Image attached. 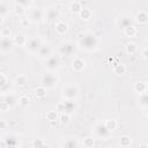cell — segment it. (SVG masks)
<instances>
[{"label":"cell","mask_w":148,"mask_h":148,"mask_svg":"<svg viewBox=\"0 0 148 148\" xmlns=\"http://www.w3.org/2000/svg\"><path fill=\"white\" fill-rule=\"evenodd\" d=\"M98 45V39L92 32H86L80 38V46L87 51L95 50Z\"/></svg>","instance_id":"obj_1"},{"label":"cell","mask_w":148,"mask_h":148,"mask_svg":"<svg viewBox=\"0 0 148 148\" xmlns=\"http://www.w3.org/2000/svg\"><path fill=\"white\" fill-rule=\"evenodd\" d=\"M61 64V57L60 54H51L49 58L45 59V67L49 71H56L60 67Z\"/></svg>","instance_id":"obj_2"},{"label":"cell","mask_w":148,"mask_h":148,"mask_svg":"<svg viewBox=\"0 0 148 148\" xmlns=\"http://www.w3.org/2000/svg\"><path fill=\"white\" fill-rule=\"evenodd\" d=\"M57 83H58V77L52 73H45L42 76V86L45 87L46 89L54 88Z\"/></svg>","instance_id":"obj_3"},{"label":"cell","mask_w":148,"mask_h":148,"mask_svg":"<svg viewBox=\"0 0 148 148\" xmlns=\"http://www.w3.org/2000/svg\"><path fill=\"white\" fill-rule=\"evenodd\" d=\"M24 46L28 50V52H30V53H37V51L42 46V42H40V39L38 37L27 38V42H25V45Z\"/></svg>","instance_id":"obj_4"},{"label":"cell","mask_w":148,"mask_h":148,"mask_svg":"<svg viewBox=\"0 0 148 148\" xmlns=\"http://www.w3.org/2000/svg\"><path fill=\"white\" fill-rule=\"evenodd\" d=\"M62 96L66 99H75L79 96V88L74 84H67L62 89Z\"/></svg>","instance_id":"obj_5"},{"label":"cell","mask_w":148,"mask_h":148,"mask_svg":"<svg viewBox=\"0 0 148 148\" xmlns=\"http://www.w3.org/2000/svg\"><path fill=\"white\" fill-rule=\"evenodd\" d=\"M95 131H96L97 136L101 138V139H103V140H106V139L110 136V134H111V131H109V130L105 127L104 124H98V125L95 127Z\"/></svg>","instance_id":"obj_6"},{"label":"cell","mask_w":148,"mask_h":148,"mask_svg":"<svg viewBox=\"0 0 148 148\" xmlns=\"http://www.w3.org/2000/svg\"><path fill=\"white\" fill-rule=\"evenodd\" d=\"M52 54V49L50 45H44L42 44V46L39 47V50L37 51V56L39 59H46Z\"/></svg>","instance_id":"obj_7"},{"label":"cell","mask_w":148,"mask_h":148,"mask_svg":"<svg viewBox=\"0 0 148 148\" xmlns=\"http://www.w3.org/2000/svg\"><path fill=\"white\" fill-rule=\"evenodd\" d=\"M43 16H44V12H43L40 8H38V7H35V8H32V9L30 10L29 17H30V20L34 21V22L40 21V20L43 18Z\"/></svg>","instance_id":"obj_8"},{"label":"cell","mask_w":148,"mask_h":148,"mask_svg":"<svg viewBox=\"0 0 148 148\" xmlns=\"http://www.w3.org/2000/svg\"><path fill=\"white\" fill-rule=\"evenodd\" d=\"M14 43H13V39L10 38H5V37H1L0 38V50L3 51V52H8L12 50Z\"/></svg>","instance_id":"obj_9"},{"label":"cell","mask_w":148,"mask_h":148,"mask_svg":"<svg viewBox=\"0 0 148 148\" xmlns=\"http://www.w3.org/2000/svg\"><path fill=\"white\" fill-rule=\"evenodd\" d=\"M74 52V45L72 43H65L60 46V54L62 56H71Z\"/></svg>","instance_id":"obj_10"},{"label":"cell","mask_w":148,"mask_h":148,"mask_svg":"<svg viewBox=\"0 0 148 148\" xmlns=\"http://www.w3.org/2000/svg\"><path fill=\"white\" fill-rule=\"evenodd\" d=\"M84 66H86V62H84V60L82 58H79V57L74 58V60L72 62V67H73V69L75 72H81L84 68Z\"/></svg>","instance_id":"obj_11"},{"label":"cell","mask_w":148,"mask_h":148,"mask_svg":"<svg viewBox=\"0 0 148 148\" xmlns=\"http://www.w3.org/2000/svg\"><path fill=\"white\" fill-rule=\"evenodd\" d=\"M54 29H56V32L59 34V35H64L67 29H68V25L67 23H65L64 21H58L56 24H54Z\"/></svg>","instance_id":"obj_12"},{"label":"cell","mask_w":148,"mask_h":148,"mask_svg":"<svg viewBox=\"0 0 148 148\" xmlns=\"http://www.w3.org/2000/svg\"><path fill=\"white\" fill-rule=\"evenodd\" d=\"M118 25L120 27V28H125V27H127V25H130V24H132V21H131V17L128 16V15H121V16H119V18H118Z\"/></svg>","instance_id":"obj_13"},{"label":"cell","mask_w":148,"mask_h":148,"mask_svg":"<svg viewBox=\"0 0 148 148\" xmlns=\"http://www.w3.org/2000/svg\"><path fill=\"white\" fill-rule=\"evenodd\" d=\"M135 21H136L139 24H146L147 21H148V15H147V13L143 12V10H140V12L136 14V16H135Z\"/></svg>","instance_id":"obj_14"},{"label":"cell","mask_w":148,"mask_h":148,"mask_svg":"<svg viewBox=\"0 0 148 148\" xmlns=\"http://www.w3.org/2000/svg\"><path fill=\"white\" fill-rule=\"evenodd\" d=\"M34 94H35V96H36L38 99H42V98H44V97L46 96L47 89H46L45 87H43V86H39V87H37V88L34 90Z\"/></svg>","instance_id":"obj_15"},{"label":"cell","mask_w":148,"mask_h":148,"mask_svg":"<svg viewBox=\"0 0 148 148\" xmlns=\"http://www.w3.org/2000/svg\"><path fill=\"white\" fill-rule=\"evenodd\" d=\"M25 42H27V37L24 35H22V34L16 35L14 37V39H13V43L15 45H18V46H24L25 45Z\"/></svg>","instance_id":"obj_16"},{"label":"cell","mask_w":148,"mask_h":148,"mask_svg":"<svg viewBox=\"0 0 148 148\" xmlns=\"http://www.w3.org/2000/svg\"><path fill=\"white\" fill-rule=\"evenodd\" d=\"M79 15H80V17H81L82 20H89V18L91 17L92 13H91V10H90L89 8H87V7H82L81 10L79 12Z\"/></svg>","instance_id":"obj_17"},{"label":"cell","mask_w":148,"mask_h":148,"mask_svg":"<svg viewBox=\"0 0 148 148\" xmlns=\"http://www.w3.org/2000/svg\"><path fill=\"white\" fill-rule=\"evenodd\" d=\"M62 147H66V148H75L79 146V143L76 142V140L74 138H69V139H66L64 140V142L61 143Z\"/></svg>","instance_id":"obj_18"},{"label":"cell","mask_w":148,"mask_h":148,"mask_svg":"<svg viewBox=\"0 0 148 148\" xmlns=\"http://www.w3.org/2000/svg\"><path fill=\"white\" fill-rule=\"evenodd\" d=\"M134 91L138 92V94H142V92H146L147 91V84L145 82H136L134 83Z\"/></svg>","instance_id":"obj_19"},{"label":"cell","mask_w":148,"mask_h":148,"mask_svg":"<svg viewBox=\"0 0 148 148\" xmlns=\"http://www.w3.org/2000/svg\"><path fill=\"white\" fill-rule=\"evenodd\" d=\"M124 34L127 37H133V36L136 35V28L133 24H130V25H127V27L124 28Z\"/></svg>","instance_id":"obj_20"},{"label":"cell","mask_w":148,"mask_h":148,"mask_svg":"<svg viewBox=\"0 0 148 148\" xmlns=\"http://www.w3.org/2000/svg\"><path fill=\"white\" fill-rule=\"evenodd\" d=\"M3 140L6 141V145H7V146H9V147H14V146H17V145H18L17 139H16L14 135H12V134L6 135Z\"/></svg>","instance_id":"obj_21"},{"label":"cell","mask_w":148,"mask_h":148,"mask_svg":"<svg viewBox=\"0 0 148 148\" xmlns=\"http://www.w3.org/2000/svg\"><path fill=\"white\" fill-rule=\"evenodd\" d=\"M59 16V12L57 8H49L46 12V17L49 20H56Z\"/></svg>","instance_id":"obj_22"},{"label":"cell","mask_w":148,"mask_h":148,"mask_svg":"<svg viewBox=\"0 0 148 148\" xmlns=\"http://www.w3.org/2000/svg\"><path fill=\"white\" fill-rule=\"evenodd\" d=\"M113 73L116 75H124L126 73V66L123 65V64H117L113 67Z\"/></svg>","instance_id":"obj_23"},{"label":"cell","mask_w":148,"mask_h":148,"mask_svg":"<svg viewBox=\"0 0 148 148\" xmlns=\"http://www.w3.org/2000/svg\"><path fill=\"white\" fill-rule=\"evenodd\" d=\"M138 102H139V104L142 108H147V105H148V95H147V91L146 92H142V94H139Z\"/></svg>","instance_id":"obj_24"},{"label":"cell","mask_w":148,"mask_h":148,"mask_svg":"<svg viewBox=\"0 0 148 148\" xmlns=\"http://www.w3.org/2000/svg\"><path fill=\"white\" fill-rule=\"evenodd\" d=\"M74 109H75V105H74L73 99H67V101L65 102V112L71 114V113L74 111Z\"/></svg>","instance_id":"obj_25"},{"label":"cell","mask_w":148,"mask_h":148,"mask_svg":"<svg viewBox=\"0 0 148 148\" xmlns=\"http://www.w3.org/2000/svg\"><path fill=\"white\" fill-rule=\"evenodd\" d=\"M81 8H82V5H81V2H79V1H74V2H72V3L69 5V10H71L72 13H77V14H79V12L81 10Z\"/></svg>","instance_id":"obj_26"},{"label":"cell","mask_w":148,"mask_h":148,"mask_svg":"<svg viewBox=\"0 0 148 148\" xmlns=\"http://www.w3.org/2000/svg\"><path fill=\"white\" fill-rule=\"evenodd\" d=\"M125 50H126V52H127L128 54H134V53L136 52L138 47H136L135 43H133V42H130V43H127V44H126V46H125Z\"/></svg>","instance_id":"obj_27"},{"label":"cell","mask_w":148,"mask_h":148,"mask_svg":"<svg viewBox=\"0 0 148 148\" xmlns=\"http://www.w3.org/2000/svg\"><path fill=\"white\" fill-rule=\"evenodd\" d=\"M3 101H5L9 106L15 105V103L17 102V101H16V97H15L14 95H12V94H7V95L3 97Z\"/></svg>","instance_id":"obj_28"},{"label":"cell","mask_w":148,"mask_h":148,"mask_svg":"<svg viewBox=\"0 0 148 148\" xmlns=\"http://www.w3.org/2000/svg\"><path fill=\"white\" fill-rule=\"evenodd\" d=\"M119 145H120L121 147H124V148L130 147V145H131V138H130L128 135H123V136H120V139H119Z\"/></svg>","instance_id":"obj_29"},{"label":"cell","mask_w":148,"mask_h":148,"mask_svg":"<svg viewBox=\"0 0 148 148\" xmlns=\"http://www.w3.org/2000/svg\"><path fill=\"white\" fill-rule=\"evenodd\" d=\"M104 125H105V127L109 130V131H114L116 128H117V121L116 120H113V119H109V120H105V123H104Z\"/></svg>","instance_id":"obj_30"},{"label":"cell","mask_w":148,"mask_h":148,"mask_svg":"<svg viewBox=\"0 0 148 148\" xmlns=\"http://www.w3.org/2000/svg\"><path fill=\"white\" fill-rule=\"evenodd\" d=\"M46 120L50 123V121H57L58 119V111H49L46 113Z\"/></svg>","instance_id":"obj_31"},{"label":"cell","mask_w":148,"mask_h":148,"mask_svg":"<svg viewBox=\"0 0 148 148\" xmlns=\"http://www.w3.org/2000/svg\"><path fill=\"white\" fill-rule=\"evenodd\" d=\"M69 119H71V114L69 113H66V112H61L60 117H59V120L62 125H66L69 123Z\"/></svg>","instance_id":"obj_32"},{"label":"cell","mask_w":148,"mask_h":148,"mask_svg":"<svg viewBox=\"0 0 148 148\" xmlns=\"http://www.w3.org/2000/svg\"><path fill=\"white\" fill-rule=\"evenodd\" d=\"M15 82H16V84H18V86H25L27 82H28V77H27L25 75H18V76H16Z\"/></svg>","instance_id":"obj_33"},{"label":"cell","mask_w":148,"mask_h":148,"mask_svg":"<svg viewBox=\"0 0 148 148\" xmlns=\"http://www.w3.org/2000/svg\"><path fill=\"white\" fill-rule=\"evenodd\" d=\"M14 13H15V15H17V16H22V15L25 13V9H24L23 6L16 3L15 7H14Z\"/></svg>","instance_id":"obj_34"},{"label":"cell","mask_w":148,"mask_h":148,"mask_svg":"<svg viewBox=\"0 0 148 148\" xmlns=\"http://www.w3.org/2000/svg\"><path fill=\"white\" fill-rule=\"evenodd\" d=\"M12 35V30L9 27H3L1 29V37H5V38H9Z\"/></svg>","instance_id":"obj_35"},{"label":"cell","mask_w":148,"mask_h":148,"mask_svg":"<svg viewBox=\"0 0 148 148\" xmlns=\"http://www.w3.org/2000/svg\"><path fill=\"white\" fill-rule=\"evenodd\" d=\"M18 104L21 105V106H28V104H29V97L28 96H25V95H23V96H21L20 98H18Z\"/></svg>","instance_id":"obj_36"},{"label":"cell","mask_w":148,"mask_h":148,"mask_svg":"<svg viewBox=\"0 0 148 148\" xmlns=\"http://www.w3.org/2000/svg\"><path fill=\"white\" fill-rule=\"evenodd\" d=\"M7 14H8V7H7V5L3 3V2H0V16L3 17Z\"/></svg>","instance_id":"obj_37"},{"label":"cell","mask_w":148,"mask_h":148,"mask_svg":"<svg viewBox=\"0 0 148 148\" xmlns=\"http://www.w3.org/2000/svg\"><path fill=\"white\" fill-rule=\"evenodd\" d=\"M94 143H95V142H94V139H92V138H86V139L83 140V146L87 147V148L92 147Z\"/></svg>","instance_id":"obj_38"},{"label":"cell","mask_w":148,"mask_h":148,"mask_svg":"<svg viewBox=\"0 0 148 148\" xmlns=\"http://www.w3.org/2000/svg\"><path fill=\"white\" fill-rule=\"evenodd\" d=\"M31 145H32V147H44L45 146V142L42 139H35Z\"/></svg>","instance_id":"obj_39"},{"label":"cell","mask_w":148,"mask_h":148,"mask_svg":"<svg viewBox=\"0 0 148 148\" xmlns=\"http://www.w3.org/2000/svg\"><path fill=\"white\" fill-rule=\"evenodd\" d=\"M56 111H58V112H65V102H59L56 105Z\"/></svg>","instance_id":"obj_40"},{"label":"cell","mask_w":148,"mask_h":148,"mask_svg":"<svg viewBox=\"0 0 148 148\" xmlns=\"http://www.w3.org/2000/svg\"><path fill=\"white\" fill-rule=\"evenodd\" d=\"M9 108H10V106H9V105H8V104H7V103L3 101V98H2V101L0 102V111L5 112V111H7Z\"/></svg>","instance_id":"obj_41"},{"label":"cell","mask_w":148,"mask_h":148,"mask_svg":"<svg viewBox=\"0 0 148 148\" xmlns=\"http://www.w3.org/2000/svg\"><path fill=\"white\" fill-rule=\"evenodd\" d=\"M7 82H8V81H7L6 75H5V74H2V73H0V88H1L2 86H5Z\"/></svg>","instance_id":"obj_42"},{"label":"cell","mask_w":148,"mask_h":148,"mask_svg":"<svg viewBox=\"0 0 148 148\" xmlns=\"http://www.w3.org/2000/svg\"><path fill=\"white\" fill-rule=\"evenodd\" d=\"M21 25L23 27V28H25V27H28L29 25V18L28 17H23V18H21Z\"/></svg>","instance_id":"obj_43"},{"label":"cell","mask_w":148,"mask_h":148,"mask_svg":"<svg viewBox=\"0 0 148 148\" xmlns=\"http://www.w3.org/2000/svg\"><path fill=\"white\" fill-rule=\"evenodd\" d=\"M16 1H17L18 5H21V6H23V7H25V6L29 5V0H16Z\"/></svg>","instance_id":"obj_44"},{"label":"cell","mask_w":148,"mask_h":148,"mask_svg":"<svg viewBox=\"0 0 148 148\" xmlns=\"http://www.w3.org/2000/svg\"><path fill=\"white\" fill-rule=\"evenodd\" d=\"M7 121L6 120H0V130H6L7 128Z\"/></svg>","instance_id":"obj_45"},{"label":"cell","mask_w":148,"mask_h":148,"mask_svg":"<svg viewBox=\"0 0 148 148\" xmlns=\"http://www.w3.org/2000/svg\"><path fill=\"white\" fill-rule=\"evenodd\" d=\"M147 52H148L147 49H143V52H142V57H143V59H147V58H148V56H147L148 53H147Z\"/></svg>","instance_id":"obj_46"},{"label":"cell","mask_w":148,"mask_h":148,"mask_svg":"<svg viewBox=\"0 0 148 148\" xmlns=\"http://www.w3.org/2000/svg\"><path fill=\"white\" fill-rule=\"evenodd\" d=\"M0 147L2 148V147H7V145H6V141L5 140H1L0 141Z\"/></svg>","instance_id":"obj_47"},{"label":"cell","mask_w":148,"mask_h":148,"mask_svg":"<svg viewBox=\"0 0 148 148\" xmlns=\"http://www.w3.org/2000/svg\"><path fill=\"white\" fill-rule=\"evenodd\" d=\"M140 147L141 148H146V147H148V145L147 143H142V145H140Z\"/></svg>","instance_id":"obj_48"},{"label":"cell","mask_w":148,"mask_h":148,"mask_svg":"<svg viewBox=\"0 0 148 148\" xmlns=\"http://www.w3.org/2000/svg\"><path fill=\"white\" fill-rule=\"evenodd\" d=\"M2 23H3V18H2V16H0V27L2 25Z\"/></svg>","instance_id":"obj_49"},{"label":"cell","mask_w":148,"mask_h":148,"mask_svg":"<svg viewBox=\"0 0 148 148\" xmlns=\"http://www.w3.org/2000/svg\"><path fill=\"white\" fill-rule=\"evenodd\" d=\"M1 101H2V99H1V98H0V102H1Z\"/></svg>","instance_id":"obj_50"}]
</instances>
